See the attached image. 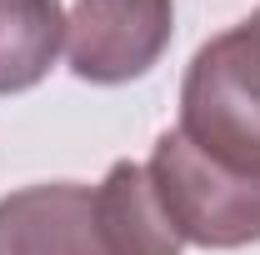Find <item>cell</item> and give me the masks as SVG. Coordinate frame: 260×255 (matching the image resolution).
Returning a JSON list of instances; mask_svg holds the SVG:
<instances>
[{"instance_id":"obj_1","label":"cell","mask_w":260,"mask_h":255,"mask_svg":"<svg viewBox=\"0 0 260 255\" xmlns=\"http://www.w3.org/2000/svg\"><path fill=\"white\" fill-rule=\"evenodd\" d=\"M180 135L260 180V10L195 50L180 85Z\"/></svg>"},{"instance_id":"obj_2","label":"cell","mask_w":260,"mask_h":255,"mask_svg":"<svg viewBox=\"0 0 260 255\" xmlns=\"http://www.w3.org/2000/svg\"><path fill=\"white\" fill-rule=\"evenodd\" d=\"M145 175L180 240L210 250H240L260 240V180L210 160L180 130H165L155 140Z\"/></svg>"},{"instance_id":"obj_3","label":"cell","mask_w":260,"mask_h":255,"mask_svg":"<svg viewBox=\"0 0 260 255\" xmlns=\"http://www.w3.org/2000/svg\"><path fill=\"white\" fill-rule=\"evenodd\" d=\"M175 30L170 0H75L65 20L70 70L90 85L140 80L165 55Z\"/></svg>"},{"instance_id":"obj_4","label":"cell","mask_w":260,"mask_h":255,"mask_svg":"<svg viewBox=\"0 0 260 255\" xmlns=\"http://www.w3.org/2000/svg\"><path fill=\"white\" fill-rule=\"evenodd\" d=\"M0 255H110L100 195L75 180L25 185L0 200Z\"/></svg>"},{"instance_id":"obj_5","label":"cell","mask_w":260,"mask_h":255,"mask_svg":"<svg viewBox=\"0 0 260 255\" xmlns=\"http://www.w3.org/2000/svg\"><path fill=\"white\" fill-rule=\"evenodd\" d=\"M100 215H105V235H110V255H180V235L170 215L155 200V185L145 175V165L135 160H115L110 175L95 185Z\"/></svg>"},{"instance_id":"obj_6","label":"cell","mask_w":260,"mask_h":255,"mask_svg":"<svg viewBox=\"0 0 260 255\" xmlns=\"http://www.w3.org/2000/svg\"><path fill=\"white\" fill-rule=\"evenodd\" d=\"M60 45V0H0V95H20L40 85Z\"/></svg>"}]
</instances>
